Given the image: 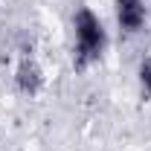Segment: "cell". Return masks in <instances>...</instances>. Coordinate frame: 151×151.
<instances>
[{
	"instance_id": "1",
	"label": "cell",
	"mask_w": 151,
	"mask_h": 151,
	"mask_svg": "<svg viewBox=\"0 0 151 151\" xmlns=\"http://www.w3.org/2000/svg\"><path fill=\"white\" fill-rule=\"evenodd\" d=\"M73 29H76V44H73V64L76 70H87L105 55L108 35L105 26L90 6H78L73 12Z\"/></svg>"
},
{
	"instance_id": "2",
	"label": "cell",
	"mask_w": 151,
	"mask_h": 151,
	"mask_svg": "<svg viewBox=\"0 0 151 151\" xmlns=\"http://www.w3.org/2000/svg\"><path fill=\"white\" fill-rule=\"evenodd\" d=\"M145 18H148L145 0H116V23L125 32H139L145 26Z\"/></svg>"
},
{
	"instance_id": "3",
	"label": "cell",
	"mask_w": 151,
	"mask_h": 151,
	"mask_svg": "<svg viewBox=\"0 0 151 151\" xmlns=\"http://www.w3.org/2000/svg\"><path fill=\"white\" fill-rule=\"evenodd\" d=\"M15 84L23 96H38L44 87V70L35 58H23L18 64V73H15Z\"/></svg>"
},
{
	"instance_id": "4",
	"label": "cell",
	"mask_w": 151,
	"mask_h": 151,
	"mask_svg": "<svg viewBox=\"0 0 151 151\" xmlns=\"http://www.w3.org/2000/svg\"><path fill=\"white\" fill-rule=\"evenodd\" d=\"M137 78H139V90H142V96L151 99V55H145L142 61H139Z\"/></svg>"
}]
</instances>
